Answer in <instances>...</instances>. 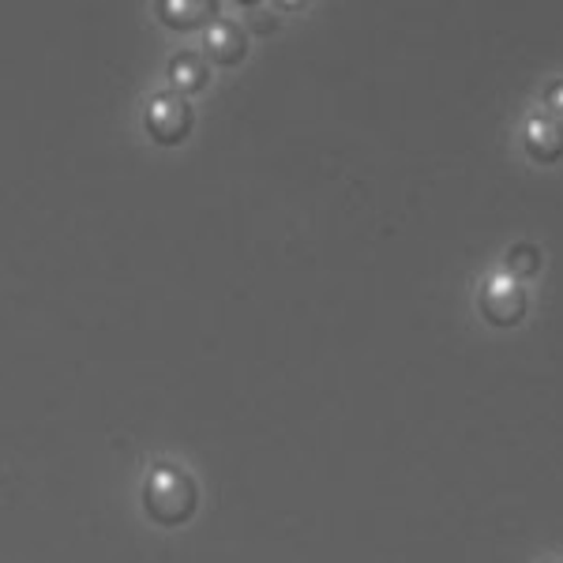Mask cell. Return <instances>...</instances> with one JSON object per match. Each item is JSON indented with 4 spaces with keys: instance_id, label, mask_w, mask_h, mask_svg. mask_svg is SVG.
Returning <instances> with one entry per match:
<instances>
[{
    "instance_id": "1",
    "label": "cell",
    "mask_w": 563,
    "mask_h": 563,
    "mask_svg": "<svg viewBox=\"0 0 563 563\" xmlns=\"http://www.w3.org/2000/svg\"><path fill=\"white\" fill-rule=\"evenodd\" d=\"M196 507H199V488L192 474H185V470L162 462L143 481V511H147L151 522L174 530V526H185L192 519Z\"/></svg>"
},
{
    "instance_id": "2",
    "label": "cell",
    "mask_w": 563,
    "mask_h": 563,
    "mask_svg": "<svg viewBox=\"0 0 563 563\" xmlns=\"http://www.w3.org/2000/svg\"><path fill=\"white\" fill-rule=\"evenodd\" d=\"M143 124H147L151 140L158 143V147H177V143H185L188 135H192L196 113H192V106H188L185 95H177V90H162V95L151 98Z\"/></svg>"
},
{
    "instance_id": "3",
    "label": "cell",
    "mask_w": 563,
    "mask_h": 563,
    "mask_svg": "<svg viewBox=\"0 0 563 563\" xmlns=\"http://www.w3.org/2000/svg\"><path fill=\"white\" fill-rule=\"evenodd\" d=\"M203 49L218 68H238L249 57V38L238 20H214L203 34Z\"/></svg>"
},
{
    "instance_id": "4",
    "label": "cell",
    "mask_w": 563,
    "mask_h": 563,
    "mask_svg": "<svg viewBox=\"0 0 563 563\" xmlns=\"http://www.w3.org/2000/svg\"><path fill=\"white\" fill-rule=\"evenodd\" d=\"M169 84H174L177 95H199L211 84V60L199 49H180L174 60H169Z\"/></svg>"
},
{
    "instance_id": "5",
    "label": "cell",
    "mask_w": 563,
    "mask_h": 563,
    "mask_svg": "<svg viewBox=\"0 0 563 563\" xmlns=\"http://www.w3.org/2000/svg\"><path fill=\"white\" fill-rule=\"evenodd\" d=\"M154 12L169 31H196V26L218 20V4L211 0H162L154 4Z\"/></svg>"
},
{
    "instance_id": "6",
    "label": "cell",
    "mask_w": 563,
    "mask_h": 563,
    "mask_svg": "<svg viewBox=\"0 0 563 563\" xmlns=\"http://www.w3.org/2000/svg\"><path fill=\"white\" fill-rule=\"evenodd\" d=\"M481 312L499 327L519 323L522 312H526V297L519 294V289H488V294L481 297Z\"/></svg>"
},
{
    "instance_id": "7",
    "label": "cell",
    "mask_w": 563,
    "mask_h": 563,
    "mask_svg": "<svg viewBox=\"0 0 563 563\" xmlns=\"http://www.w3.org/2000/svg\"><path fill=\"white\" fill-rule=\"evenodd\" d=\"M249 15H252V20H256V23H252V31H260V34H267V31H275V15H271V20H267V8H263V4H256V8H249Z\"/></svg>"
}]
</instances>
